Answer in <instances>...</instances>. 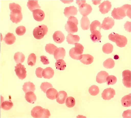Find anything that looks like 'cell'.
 <instances>
[{
  "instance_id": "29",
  "label": "cell",
  "mask_w": 131,
  "mask_h": 118,
  "mask_svg": "<svg viewBox=\"0 0 131 118\" xmlns=\"http://www.w3.org/2000/svg\"><path fill=\"white\" fill-rule=\"evenodd\" d=\"M14 58L16 63L18 64L24 62L25 60V56L22 53L18 52L15 54Z\"/></svg>"
},
{
  "instance_id": "50",
  "label": "cell",
  "mask_w": 131,
  "mask_h": 118,
  "mask_svg": "<svg viewBox=\"0 0 131 118\" xmlns=\"http://www.w3.org/2000/svg\"><path fill=\"white\" fill-rule=\"evenodd\" d=\"M124 28L126 31L131 32V22L127 21L124 25Z\"/></svg>"
},
{
  "instance_id": "13",
  "label": "cell",
  "mask_w": 131,
  "mask_h": 118,
  "mask_svg": "<svg viewBox=\"0 0 131 118\" xmlns=\"http://www.w3.org/2000/svg\"><path fill=\"white\" fill-rule=\"evenodd\" d=\"M34 18L38 22H41L44 19L45 15L44 12L42 10L37 9L34 10L33 12Z\"/></svg>"
},
{
  "instance_id": "17",
  "label": "cell",
  "mask_w": 131,
  "mask_h": 118,
  "mask_svg": "<svg viewBox=\"0 0 131 118\" xmlns=\"http://www.w3.org/2000/svg\"><path fill=\"white\" fill-rule=\"evenodd\" d=\"M43 112V109L41 106L34 107L31 111V116L34 118H41Z\"/></svg>"
},
{
  "instance_id": "27",
  "label": "cell",
  "mask_w": 131,
  "mask_h": 118,
  "mask_svg": "<svg viewBox=\"0 0 131 118\" xmlns=\"http://www.w3.org/2000/svg\"><path fill=\"white\" fill-rule=\"evenodd\" d=\"M58 92L54 88H51L48 89L46 92V96L49 99L54 100L56 99Z\"/></svg>"
},
{
  "instance_id": "43",
  "label": "cell",
  "mask_w": 131,
  "mask_h": 118,
  "mask_svg": "<svg viewBox=\"0 0 131 118\" xmlns=\"http://www.w3.org/2000/svg\"><path fill=\"white\" fill-rule=\"evenodd\" d=\"M9 8L11 11H21L22 8L19 5L13 3H10Z\"/></svg>"
},
{
  "instance_id": "44",
  "label": "cell",
  "mask_w": 131,
  "mask_h": 118,
  "mask_svg": "<svg viewBox=\"0 0 131 118\" xmlns=\"http://www.w3.org/2000/svg\"><path fill=\"white\" fill-rule=\"evenodd\" d=\"M26 31V28L23 26H20L18 27L16 29V32L19 36L24 35Z\"/></svg>"
},
{
  "instance_id": "38",
  "label": "cell",
  "mask_w": 131,
  "mask_h": 118,
  "mask_svg": "<svg viewBox=\"0 0 131 118\" xmlns=\"http://www.w3.org/2000/svg\"><path fill=\"white\" fill-rule=\"evenodd\" d=\"M13 106V104L11 101H5L1 104V108L3 110L8 111L10 110Z\"/></svg>"
},
{
  "instance_id": "53",
  "label": "cell",
  "mask_w": 131,
  "mask_h": 118,
  "mask_svg": "<svg viewBox=\"0 0 131 118\" xmlns=\"http://www.w3.org/2000/svg\"><path fill=\"white\" fill-rule=\"evenodd\" d=\"M101 1H92V2H93V3L94 4H95V5H97L98 4H99L100 3V2Z\"/></svg>"
},
{
  "instance_id": "33",
  "label": "cell",
  "mask_w": 131,
  "mask_h": 118,
  "mask_svg": "<svg viewBox=\"0 0 131 118\" xmlns=\"http://www.w3.org/2000/svg\"><path fill=\"white\" fill-rule=\"evenodd\" d=\"M55 66L57 70H63L65 69L66 64L64 60L60 59L57 61L55 63Z\"/></svg>"
},
{
  "instance_id": "15",
  "label": "cell",
  "mask_w": 131,
  "mask_h": 118,
  "mask_svg": "<svg viewBox=\"0 0 131 118\" xmlns=\"http://www.w3.org/2000/svg\"><path fill=\"white\" fill-rule=\"evenodd\" d=\"M109 74L106 72L102 71L97 74L96 78V81L98 83L101 84L106 82V78Z\"/></svg>"
},
{
  "instance_id": "6",
  "label": "cell",
  "mask_w": 131,
  "mask_h": 118,
  "mask_svg": "<svg viewBox=\"0 0 131 118\" xmlns=\"http://www.w3.org/2000/svg\"><path fill=\"white\" fill-rule=\"evenodd\" d=\"M79 11L83 16L88 15L91 13L92 8L91 6L87 3L83 4L79 6Z\"/></svg>"
},
{
  "instance_id": "47",
  "label": "cell",
  "mask_w": 131,
  "mask_h": 118,
  "mask_svg": "<svg viewBox=\"0 0 131 118\" xmlns=\"http://www.w3.org/2000/svg\"><path fill=\"white\" fill-rule=\"evenodd\" d=\"M51 116L50 112L47 109H43V112L41 118H49Z\"/></svg>"
},
{
  "instance_id": "19",
  "label": "cell",
  "mask_w": 131,
  "mask_h": 118,
  "mask_svg": "<svg viewBox=\"0 0 131 118\" xmlns=\"http://www.w3.org/2000/svg\"><path fill=\"white\" fill-rule=\"evenodd\" d=\"M90 31L92 33L98 31L100 32L102 28L100 22L97 20L93 21L90 25Z\"/></svg>"
},
{
  "instance_id": "26",
  "label": "cell",
  "mask_w": 131,
  "mask_h": 118,
  "mask_svg": "<svg viewBox=\"0 0 131 118\" xmlns=\"http://www.w3.org/2000/svg\"><path fill=\"white\" fill-rule=\"evenodd\" d=\"M25 98L28 102L34 104L37 100L36 96L34 92L30 91L26 93Z\"/></svg>"
},
{
  "instance_id": "48",
  "label": "cell",
  "mask_w": 131,
  "mask_h": 118,
  "mask_svg": "<svg viewBox=\"0 0 131 118\" xmlns=\"http://www.w3.org/2000/svg\"><path fill=\"white\" fill-rule=\"evenodd\" d=\"M41 61L44 65H48L49 64V62L47 57L43 55L40 56Z\"/></svg>"
},
{
  "instance_id": "2",
  "label": "cell",
  "mask_w": 131,
  "mask_h": 118,
  "mask_svg": "<svg viewBox=\"0 0 131 118\" xmlns=\"http://www.w3.org/2000/svg\"><path fill=\"white\" fill-rule=\"evenodd\" d=\"M108 38L110 40L115 43L119 47H124L127 44V40L125 37L113 32L109 34Z\"/></svg>"
},
{
  "instance_id": "20",
  "label": "cell",
  "mask_w": 131,
  "mask_h": 118,
  "mask_svg": "<svg viewBox=\"0 0 131 118\" xmlns=\"http://www.w3.org/2000/svg\"><path fill=\"white\" fill-rule=\"evenodd\" d=\"M54 73V70L51 67H48L43 69L42 75L44 78L50 79L53 77Z\"/></svg>"
},
{
  "instance_id": "30",
  "label": "cell",
  "mask_w": 131,
  "mask_h": 118,
  "mask_svg": "<svg viewBox=\"0 0 131 118\" xmlns=\"http://www.w3.org/2000/svg\"><path fill=\"white\" fill-rule=\"evenodd\" d=\"M122 105L125 107L131 106V93L126 95L123 97L121 100Z\"/></svg>"
},
{
  "instance_id": "5",
  "label": "cell",
  "mask_w": 131,
  "mask_h": 118,
  "mask_svg": "<svg viewBox=\"0 0 131 118\" xmlns=\"http://www.w3.org/2000/svg\"><path fill=\"white\" fill-rule=\"evenodd\" d=\"M15 68L16 75L19 79L22 80L24 79L27 76V72L24 66L19 63L16 65Z\"/></svg>"
},
{
  "instance_id": "21",
  "label": "cell",
  "mask_w": 131,
  "mask_h": 118,
  "mask_svg": "<svg viewBox=\"0 0 131 118\" xmlns=\"http://www.w3.org/2000/svg\"><path fill=\"white\" fill-rule=\"evenodd\" d=\"M94 57L91 55L87 54L82 55V58L80 61L84 64L89 65L92 63L94 61Z\"/></svg>"
},
{
  "instance_id": "7",
  "label": "cell",
  "mask_w": 131,
  "mask_h": 118,
  "mask_svg": "<svg viewBox=\"0 0 131 118\" xmlns=\"http://www.w3.org/2000/svg\"><path fill=\"white\" fill-rule=\"evenodd\" d=\"M21 11H11L10 15V19L13 23L17 24L20 22L23 18Z\"/></svg>"
},
{
  "instance_id": "39",
  "label": "cell",
  "mask_w": 131,
  "mask_h": 118,
  "mask_svg": "<svg viewBox=\"0 0 131 118\" xmlns=\"http://www.w3.org/2000/svg\"><path fill=\"white\" fill-rule=\"evenodd\" d=\"M89 92L90 95L93 96H95L99 93L100 90L97 86L95 85H93L90 87Z\"/></svg>"
},
{
  "instance_id": "10",
  "label": "cell",
  "mask_w": 131,
  "mask_h": 118,
  "mask_svg": "<svg viewBox=\"0 0 131 118\" xmlns=\"http://www.w3.org/2000/svg\"><path fill=\"white\" fill-rule=\"evenodd\" d=\"M114 20L109 17L104 18L102 24V28L105 30H108L112 28L114 25Z\"/></svg>"
},
{
  "instance_id": "23",
  "label": "cell",
  "mask_w": 131,
  "mask_h": 118,
  "mask_svg": "<svg viewBox=\"0 0 131 118\" xmlns=\"http://www.w3.org/2000/svg\"><path fill=\"white\" fill-rule=\"evenodd\" d=\"M16 40L15 36L13 34L10 33H8L6 34L4 39L6 43L9 45L14 44Z\"/></svg>"
},
{
  "instance_id": "34",
  "label": "cell",
  "mask_w": 131,
  "mask_h": 118,
  "mask_svg": "<svg viewBox=\"0 0 131 118\" xmlns=\"http://www.w3.org/2000/svg\"><path fill=\"white\" fill-rule=\"evenodd\" d=\"M113 46L109 43L104 44L102 48V50L104 53L106 54L112 53L113 51Z\"/></svg>"
},
{
  "instance_id": "12",
  "label": "cell",
  "mask_w": 131,
  "mask_h": 118,
  "mask_svg": "<svg viewBox=\"0 0 131 118\" xmlns=\"http://www.w3.org/2000/svg\"><path fill=\"white\" fill-rule=\"evenodd\" d=\"M77 8L73 6L66 7L64 9V14L66 17L69 18L77 15Z\"/></svg>"
},
{
  "instance_id": "25",
  "label": "cell",
  "mask_w": 131,
  "mask_h": 118,
  "mask_svg": "<svg viewBox=\"0 0 131 118\" xmlns=\"http://www.w3.org/2000/svg\"><path fill=\"white\" fill-rule=\"evenodd\" d=\"M23 89L26 93L28 92H34L35 90V87L34 84L28 82L25 83L23 86Z\"/></svg>"
},
{
  "instance_id": "9",
  "label": "cell",
  "mask_w": 131,
  "mask_h": 118,
  "mask_svg": "<svg viewBox=\"0 0 131 118\" xmlns=\"http://www.w3.org/2000/svg\"><path fill=\"white\" fill-rule=\"evenodd\" d=\"M123 82L127 88L131 87V71L129 70L124 71L122 73Z\"/></svg>"
},
{
  "instance_id": "45",
  "label": "cell",
  "mask_w": 131,
  "mask_h": 118,
  "mask_svg": "<svg viewBox=\"0 0 131 118\" xmlns=\"http://www.w3.org/2000/svg\"><path fill=\"white\" fill-rule=\"evenodd\" d=\"M69 55L70 57L76 60H80L82 58V55H80L75 53L74 52L73 48L70 50L69 52Z\"/></svg>"
},
{
  "instance_id": "22",
  "label": "cell",
  "mask_w": 131,
  "mask_h": 118,
  "mask_svg": "<svg viewBox=\"0 0 131 118\" xmlns=\"http://www.w3.org/2000/svg\"><path fill=\"white\" fill-rule=\"evenodd\" d=\"M66 39L67 42L69 44L73 45L79 42L80 38L78 35L69 34L67 37Z\"/></svg>"
},
{
  "instance_id": "3",
  "label": "cell",
  "mask_w": 131,
  "mask_h": 118,
  "mask_svg": "<svg viewBox=\"0 0 131 118\" xmlns=\"http://www.w3.org/2000/svg\"><path fill=\"white\" fill-rule=\"evenodd\" d=\"M78 23V20L76 17L74 16L70 17L65 26L66 31L69 34H73L77 32L78 30L77 27Z\"/></svg>"
},
{
  "instance_id": "31",
  "label": "cell",
  "mask_w": 131,
  "mask_h": 118,
  "mask_svg": "<svg viewBox=\"0 0 131 118\" xmlns=\"http://www.w3.org/2000/svg\"><path fill=\"white\" fill-rule=\"evenodd\" d=\"M74 44L75 47L73 48L74 52L78 55H82L84 49V46L79 43H76Z\"/></svg>"
},
{
  "instance_id": "37",
  "label": "cell",
  "mask_w": 131,
  "mask_h": 118,
  "mask_svg": "<svg viewBox=\"0 0 131 118\" xmlns=\"http://www.w3.org/2000/svg\"><path fill=\"white\" fill-rule=\"evenodd\" d=\"M36 61V56L35 54L32 53L29 56L27 64L28 65L33 66L35 65Z\"/></svg>"
},
{
  "instance_id": "11",
  "label": "cell",
  "mask_w": 131,
  "mask_h": 118,
  "mask_svg": "<svg viewBox=\"0 0 131 118\" xmlns=\"http://www.w3.org/2000/svg\"><path fill=\"white\" fill-rule=\"evenodd\" d=\"M111 3L109 1H104L99 6V11L102 14L108 13L111 8Z\"/></svg>"
},
{
  "instance_id": "40",
  "label": "cell",
  "mask_w": 131,
  "mask_h": 118,
  "mask_svg": "<svg viewBox=\"0 0 131 118\" xmlns=\"http://www.w3.org/2000/svg\"><path fill=\"white\" fill-rule=\"evenodd\" d=\"M75 99L73 97L70 96L67 97L66 101V105L67 107L72 108L75 106Z\"/></svg>"
},
{
  "instance_id": "18",
  "label": "cell",
  "mask_w": 131,
  "mask_h": 118,
  "mask_svg": "<svg viewBox=\"0 0 131 118\" xmlns=\"http://www.w3.org/2000/svg\"><path fill=\"white\" fill-rule=\"evenodd\" d=\"M68 97L67 93L64 91H60L58 92L56 96L57 102L60 104H64Z\"/></svg>"
},
{
  "instance_id": "51",
  "label": "cell",
  "mask_w": 131,
  "mask_h": 118,
  "mask_svg": "<svg viewBox=\"0 0 131 118\" xmlns=\"http://www.w3.org/2000/svg\"><path fill=\"white\" fill-rule=\"evenodd\" d=\"M86 2L85 1H76V3L79 6L82 4L86 3Z\"/></svg>"
},
{
  "instance_id": "24",
  "label": "cell",
  "mask_w": 131,
  "mask_h": 118,
  "mask_svg": "<svg viewBox=\"0 0 131 118\" xmlns=\"http://www.w3.org/2000/svg\"><path fill=\"white\" fill-rule=\"evenodd\" d=\"M81 26L84 30H87L89 28L90 22L87 16H83L80 20Z\"/></svg>"
},
{
  "instance_id": "52",
  "label": "cell",
  "mask_w": 131,
  "mask_h": 118,
  "mask_svg": "<svg viewBox=\"0 0 131 118\" xmlns=\"http://www.w3.org/2000/svg\"><path fill=\"white\" fill-rule=\"evenodd\" d=\"M61 1L65 4H70L73 1Z\"/></svg>"
},
{
  "instance_id": "4",
  "label": "cell",
  "mask_w": 131,
  "mask_h": 118,
  "mask_svg": "<svg viewBox=\"0 0 131 118\" xmlns=\"http://www.w3.org/2000/svg\"><path fill=\"white\" fill-rule=\"evenodd\" d=\"M48 30V28L46 25H39L34 29L33 35L36 39H41L47 34Z\"/></svg>"
},
{
  "instance_id": "41",
  "label": "cell",
  "mask_w": 131,
  "mask_h": 118,
  "mask_svg": "<svg viewBox=\"0 0 131 118\" xmlns=\"http://www.w3.org/2000/svg\"><path fill=\"white\" fill-rule=\"evenodd\" d=\"M107 85H113L115 84L117 81V78L115 76L111 75L108 76L106 78Z\"/></svg>"
},
{
  "instance_id": "36",
  "label": "cell",
  "mask_w": 131,
  "mask_h": 118,
  "mask_svg": "<svg viewBox=\"0 0 131 118\" xmlns=\"http://www.w3.org/2000/svg\"><path fill=\"white\" fill-rule=\"evenodd\" d=\"M102 36L100 32L98 31L92 33L90 35V37L92 40L96 43L100 41L101 39Z\"/></svg>"
},
{
  "instance_id": "42",
  "label": "cell",
  "mask_w": 131,
  "mask_h": 118,
  "mask_svg": "<svg viewBox=\"0 0 131 118\" xmlns=\"http://www.w3.org/2000/svg\"><path fill=\"white\" fill-rule=\"evenodd\" d=\"M53 86L51 83L45 82L42 83L40 86L42 90L45 93L49 88H52Z\"/></svg>"
},
{
  "instance_id": "14",
  "label": "cell",
  "mask_w": 131,
  "mask_h": 118,
  "mask_svg": "<svg viewBox=\"0 0 131 118\" xmlns=\"http://www.w3.org/2000/svg\"><path fill=\"white\" fill-rule=\"evenodd\" d=\"M53 37L54 42L58 44L63 42L65 39L64 34L60 31H56L53 35Z\"/></svg>"
},
{
  "instance_id": "35",
  "label": "cell",
  "mask_w": 131,
  "mask_h": 118,
  "mask_svg": "<svg viewBox=\"0 0 131 118\" xmlns=\"http://www.w3.org/2000/svg\"><path fill=\"white\" fill-rule=\"evenodd\" d=\"M115 62L112 58H109L107 59L103 63L104 66L107 69L113 68L115 66Z\"/></svg>"
},
{
  "instance_id": "46",
  "label": "cell",
  "mask_w": 131,
  "mask_h": 118,
  "mask_svg": "<svg viewBox=\"0 0 131 118\" xmlns=\"http://www.w3.org/2000/svg\"><path fill=\"white\" fill-rule=\"evenodd\" d=\"M43 69V68L41 67H38L36 68V74L38 77L40 78L42 77V73Z\"/></svg>"
},
{
  "instance_id": "32",
  "label": "cell",
  "mask_w": 131,
  "mask_h": 118,
  "mask_svg": "<svg viewBox=\"0 0 131 118\" xmlns=\"http://www.w3.org/2000/svg\"><path fill=\"white\" fill-rule=\"evenodd\" d=\"M58 47L54 44L49 43L47 44L45 47L46 52L50 54L54 55L55 51Z\"/></svg>"
},
{
  "instance_id": "28",
  "label": "cell",
  "mask_w": 131,
  "mask_h": 118,
  "mask_svg": "<svg viewBox=\"0 0 131 118\" xmlns=\"http://www.w3.org/2000/svg\"><path fill=\"white\" fill-rule=\"evenodd\" d=\"M27 6L31 12H33L34 10L41 8V7L38 4L37 1H28L27 3Z\"/></svg>"
},
{
  "instance_id": "49",
  "label": "cell",
  "mask_w": 131,
  "mask_h": 118,
  "mask_svg": "<svg viewBox=\"0 0 131 118\" xmlns=\"http://www.w3.org/2000/svg\"><path fill=\"white\" fill-rule=\"evenodd\" d=\"M124 118L131 117V110H128L124 111L122 114Z\"/></svg>"
},
{
  "instance_id": "1",
  "label": "cell",
  "mask_w": 131,
  "mask_h": 118,
  "mask_svg": "<svg viewBox=\"0 0 131 118\" xmlns=\"http://www.w3.org/2000/svg\"><path fill=\"white\" fill-rule=\"evenodd\" d=\"M112 14L113 18L116 19H122L127 16L131 18V5L125 4L120 7L115 8Z\"/></svg>"
},
{
  "instance_id": "16",
  "label": "cell",
  "mask_w": 131,
  "mask_h": 118,
  "mask_svg": "<svg viewBox=\"0 0 131 118\" xmlns=\"http://www.w3.org/2000/svg\"><path fill=\"white\" fill-rule=\"evenodd\" d=\"M66 55V51L64 48L60 47L58 48L54 53V57L57 61L60 59H63Z\"/></svg>"
},
{
  "instance_id": "8",
  "label": "cell",
  "mask_w": 131,
  "mask_h": 118,
  "mask_svg": "<svg viewBox=\"0 0 131 118\" xmlns=\"http://www.w3.org/2000/svg\"><path fill=\"white\" fill-rule=\"evenodd\" d=\"M115 95V90L113 88H110L104 90L102 94L103 99L105 100H109L114 98Z\"/></svg>"
}]
</instances>
